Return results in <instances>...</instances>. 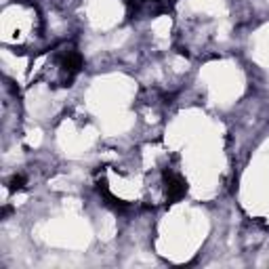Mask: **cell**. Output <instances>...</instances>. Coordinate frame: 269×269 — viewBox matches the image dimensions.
<instances>
[{"mask_svg":"<svg viewBox=\"0 0 269 269\" xmlns=\"http://www.w3.org/2000/svg\"><path fill=\"white\" fill-rule=\"evenodd\" d=\"M164 189H166V200L168 202H177L181 200L187 192V183L183 181V177H179L173 171L164 173Z\"/></svg>","mask_w":269,"mask_h":269,"instance_id":"obj_2","label":"cell"},{"mask_svg":"<svg viewBox=\"0 0 269 269\" xmlns=\"http://www.w3.org/2000/svg\"><path fill=\"white\" fill-rule=\"evenodd\" d=\"M25 187V177L23 175H15L11 181H8V189L11 192H19V189H23Z\"/></svg>","mask_w":269,"mask_h":269,"instance_id":"obj_3","label":"cell"},{"mask_svg":"<svg viewBox=\"0 0 269 269\" xmlns=\"http://www.w3.org/2000/svg\"><path fill=\"white\" fill-rule=\"evenodd\" d=\"M126 8H128V17L147 19L166 13L168 2L166 0H126Z\"/></svg>","mask_w":269,"mask_h":269,"instance_id":"obj_1","label":"cell"}]
</instances>
